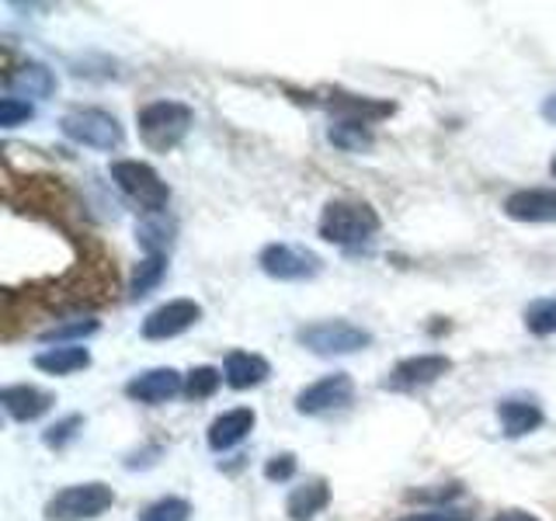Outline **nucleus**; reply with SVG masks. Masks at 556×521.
<instances>
[{"label": "nucleus", "instance_id": "7c9ffc66", "mask_svg": "<svg viewBox=\"0 0 556 521\" xmlns=\"http://www.w3.org/2000/svg\"><path fill=\"white\" fill-rule=\"evenodd\" d=\"M400 521H469L466 511H452V508H434V511H417V514H407Z\"/></svg>", "mask_w": 556, "mask_h": 521}, {"label": "nucleus", "instance_id": "bb28decb", "mask_svg": "<svg viewBox=\"0 0 556 521\" xmlns=\"http://www.w3.org/2000/svg\"><path fill=\"white\" fill-rule=\"evenodd\" d=\"M188 514H191V504L188 500H181V497H164V500L150 504L139 521H188Z\"/></svg>", "mask_w": 556, "mask_h": 521}, {"label": "nucleus", "instance_id": "a878e982", "mask_svg": "<svg viewBox=\"0 0 556 521\" xmlns=\"http://www.w3.org/2000/svg\"><path fill=\"white\" fill-rule=\"evenodd\" d=\"M136 237H139V243H143V247H147L150 254H164V247L170 243V223H164L161 213H156L153 219L139 223Z\"/></svg>", "mask_w": 556, "mask_h": 521}, {"label": "nucleus", "instance_id": "aec40b11", "mask_svg": "<svg viewBox=\"0 0 556 521\" xmlns=\"http://www.w3.org/2000/svg\"><path fill=\"white\" fill-rule=\"evenodd\" d=\"M330 109L341 115V122H362V126H369V122H376V118L393 115L390 101H372V98H355V94H334Z\"/></svg>", "mask_w": 556, "mask_h": 521}, {"label": "nucleus", "instance_id": "2eb2a0df", "mask_svg": "<svg viewBox=\"0 0 556 521\" xmlns=\"http://www.w3.org/2000/svg\"><path fill=\"white\" fill-rule=\"evenodd\" d=\"M271 376V365L254 352H230L223 365V379L230 390H254Z\"/></svg>", "mask_w": 556, "mask_h": 521}, {"label": "nucleus", "instance_id": "cd10ccee", "mask_svg": "<svg viewBox=\"0 0 556 521\" xmlns=\"http://www.w3.org/2000/svg\"><path fill=\"white\" fill-rule=\"evenodd\" d=\"M77 428H84V417H80V414H70V417H63V421H56L52 428H46L42 442H46L49 448H63V445L77 434Z\"/></svg>", "mask_w": 556, "mask_h": 521}, {"label": "nucleus", "instance_id": "c756f323", "mask_svg": "<svg viewBox=\"0 0 556 521\" xmlns=\"http://www.w3.org/2000/svg\"><path fill=\"white\" fill-rule=\"evenodd\" d=\"M292 476H295V456H292V452H282V456H275L265 466V480H271V483H286Z\"/></svg>", "mask_w": 556, "mask_h": 521}, {"label": "nucleus", "instance_id": "5701e85b", "mask_svg": "<svg viewBox=\"0 0 556 521\" xmlns=\"http://www.w3.org/2000/svg\"><path fill=\"white\" fill-rule=\"evenodd\" d=\"M219 382H223L219 369H213V365H199V369H191L185 376V396L188 399H205V396H213L219 390Z\"/></svg>", "mask_w": 556, "mask_h": 521}, {"label": "nucleus", "instance_id": "4be33fe9", "mask_svg": "<svg viewBox=\"0 0 556 521\" xmlns=\"http://www.w3.org/2000/svg\"><path fill=\"white\" fill-rule=\"evenodd\" d=\"M526 327L535 338L556 334V295H546V300H535L526 306Z\"/></svg>", "mask_w": 556, "mask_h": 521}, {"label": "nucleus", "instance_id": "0eeeda50", "mask_svg": "<svg viewBox=\"0 0 556 521\" xmlns=\"http://www.w3.org/2000/svg\"><path fill=\"white\" fill-rule=\"evenodd\" d=\"M257 265L278 282H306V278L320 275V257L306 247H295V243H268L261 251Z\"/></svg>", "mask_w": 556, "mask_h": 521}, {"label": "nucleus", "instance_id": "1a4fd4ad", "mask_svg": "<svg viewBox=\"0 0 556 521\" xmlns=\"http://www.w3.org/2000/svg\"><path fill=\"white\" fill-rule=\"evenodd\" d=\"M355 396V382L348 372H330L324 379H317L313 386H306L300 396H295V410L306 414V417H317L327 410H341L352 404Z\"/></svg>", "mask_w": 556, "mask_h": 521}, {"label": "nucleus", "instance_id": "c85d7f7f", "mask_svg": "<svg viewBox=\"0 0 556 521\" xmlns=\"http://www.w3.org/2000/svg\"><path fill=\"white\" fill-rule=\"evenodd\" d=\"M35 115V109L28 101L22 98H0V126L4 129H14V126H22V122H28Z\"/></svg>", "mask_w": 556, "mask_h": 521}, {"label": "nucleus", "instance_id": "f3484780", "mask_svg": "<svg viewBox=\"0 0 556 521\" xmlns=\"http://www.w3.org/2000/svg\"><path fill=\"white\" fill-rule=\"evenodd\" d=\"M497 417H501V428L508 439L532 434L539 424H543V410H539V404H532V399H501Z\"/></svg>", "mask_w": 556, "mask_h": 521}, {"label": "nucleus", "instance_id": "6ab92c4d", "mask_svg": "<svg viewBox=\"0 0 556 521\" xmlns=\"http://www.w3.org/2000/svg\"><path fill=\"white\" fill-rule=\"evenodd\" d=\"M330 504V491L324 480H309L303 486H292V494L286 500V514L292 521H313Z\"/></svg>", "mask_w": 556, "mask_h": 521}, {"label": "nucleus", "instance_id": "f03ea898", "mask_svg": "<svg viewBox=\"0 0 556 521\" xmlns=\"http://www.w3.org/2000/svg\"><path fill=\"white\" fill-rule=\"evenodd\" d=\"M191 109L185 101H153L147 109H139L136 122H139V136L143 143L156 153H167L181 143L191 129Z\"/></svg>", "mask_w": 556, "mask_h": 521}, {"label": "nucleus", "instance_id": "7ed1b4c3", "mask_svg": "<svg viewBox=\"0 0 556 521\" xmlns=\"http://www.w3.org/2000/svg\"><path fill=\"white\" fill-rule=\"evenodd\" d=\"M112 181L122 188V195L132 199L150 216L164 213L167 202H170L167 181L150 164H143V161H115L112 164Z\"/></svg>", "mask_w": 556, "mask_h": 521}, {"label": "nucleus", "instance_id": "6e6552de", "mask_svg": "<svg viewBox=\"0 0 556 521\" xmlns=\"http://www.w3.org/2000/svg\"><path fill=\"white\" fill-rule=\"evenodd\" d=\"M448 372H452V361L445 355H414L393 365V372L382 379V390L414 393V390L431 386V382H439Z\"/></svg>", "mask_w": 556, "mask_h": 521}, {"label": "nucleus", "instance_id": "a211bd4d", "mask_svg": "<svg viewBox=\"0 0 556 521\" xmlns=\"http://www.w3.org/2000/svg\"><path fill=\"white\" fill-rule=\"evenodd\" d=\"M91 365V352L80 344H63V347H46L35 355V369H42L49 376H74Z\"/></svg>", "mask_w": 556, "mask_h": 521}, {"label": "nucleus", "instance_id": "412c9836", "mask_svg": "<svg viewBox=\"0 0 556 521\" xmlns=\"http://www.w3.org/2000/svg\"><path fill=\"white\" fill-rule=\"evenodd\" d=\"M164 275H167V254H147L132 271L129 295L132 300H143V295H150L156 285L164 282Z\"/></svg>", "mask_w": 556, "mask_h": 521}, {"label": "nucleus", "instance_id": "4468645a", "mask_svg": "<svg viewBox=\"0 0 556 521\" xmlns=\"http://www.w3.org/2000/svg\"><path fill=\"white\" fill-rule=\"evenodd\" d=\"M254 421H257V417H254L251 407H237V410L219 414L216 421L208 424V448H213V452H226V448L240 445L254 431Z\"/></svg>", "mask_w": 556, "mask_h": 521}, {"label": "nucleus", "instance_id": "9d476101", "mask_svg": "<svg viewBox=\"0 0 556 521\" xmlns=\"http://www.w3.org/2000/svg\"><path fill=\"white\" fill-rule=\"evenodd\" d=\"M202 320V306L195 300H170L164 306H156L150 317L143 320V338L147 341H170L185 334Z\"/></svg>", "mask_w": 556, "mask_h": 521}, {"label": "nucleus", "instance_id": "473e14b6", "mask_svg": "<svg viewBox=\"0 0 556 521\" xmlns=\"http://www.w3.org/2000/svg\"><path fill=\"white\" fill-rule=\"evenodd\" d=\"M543 118L546 122H556V91L543 101Z\"/></svg>", "mask_w": 556, "mask_h": 521}, {"label": "nucleus", "instance_id": "20e7f679", "mask_svg": "<svg viewBox=\"0 0 556 521\" xmlns=\"http://www.w3.org/2000/svg\"><path fill=\"white\" fill-rule=\"evenodd\" d=\"M115 504L112 486L104 483H74L63 486L56 497L46 504V521H91Z\"/></svg>", "mask_w": 556, "mask_h": 521}, {"label": "nucleus", "instance_id": "2f4dec72", "mask_svg": "<svg viewBox=\"0 0 556 521\" xmlns=\"http://www.w3.org/2000/svg\"><path fill=\"white\" fill-rule=\"evenodd\" d=\"M494 521H539V518L529 514V511H504V514H497Z\"/></svg>", "mask_w": 556, "mask_h": 521}, {"label": "nucleus", "instance_id": "dca6fc26", "mask_svg": "<svg viewBox=\"0 0 556 521\" xmlns=\"http://www.w3.org/2000/svg\"><path fill=\"white\" fill-rule=\"evenodd\" d=\"M56 91V77L42 63H25L8 74V98H49Z\"/></svg>", "mask_w": 556, "mask_h": 521}, {"label": "nucleus", "instance_id": "b1692460", "mask_svg": "<svg viewBox=\"0 0 556 521\" xmlns=\"http://www.w3.org/2000/svg\"><path fill=\"white\" fill-rule=\"evenodd\" d=\"M330 143L341 150H365L372 143V136H369V126H362V122H338V126L330 129Z\"/></svg>", "mask_w": 556, "mask_h": 521}, {"label": "nucleus", "instance_id": "f8f14e48", "mask_svg": "<svg viewBox=\"0 0 556 521\" xmlns=\"http://www.w3.org/2000/svg\"><path fill=\"white\" fill-rule=\"evenodd\" d=\"M178 393H185V376L174 372V369H150L143 376L129 379L126 386V396L136 399V404H167V399H174Z\"/></svg>", "mask_w": 556, "mask_h": 521}, {"label": "nucleus", "instance_id": "393cba45", "mask_svg": "<svg viewBox=\"0 0 556 521\" xmlns=\"http://www.w3.org/2000/svg\"><path fill=\"white\" fill-rule=\"evenodd\" d=\"M91 334H98V320H74V323H63V327L42 330L39 341L63 347L66 341H84V338H91Z\"/></svg>", "mask_w": 556, "mask_h": 521}, {"label": "nucleus", "instance_id": "ddd939ff", "mask_svg": "<svg viewBox=\"0 0 556 521\" xmlns=\"http://www.w3.org/2000/svg\"><path fill=\"white\" fill-rule=\"evenodd\" d=\"M0 404H4L8 417L17 424H28V421H39V417L56 404L52 393L39 390V386H8L0 393Z\"/></svg>", "mask_w": 556, "mask_h": 521}, {"label": "nucleus", "instance_id": "423d86ee", "mask_svg": "<svg viewBox=\"0 0 556 521\" xmlns=\"http://www.w3.org/2000/svg\"><path fill=\"white\" fill-rule=\"evenodd\" d=\"M60 129L66 139H74L80 147H91V150H118L126 132H122L118 118L101 112V109H77L63 115Z\"/></svg>", "mask_w": 556, "mask_h": 521}, {"label": "nucleus", "instance_id": "39448f33", "mask_svg": "<svg viewBox=\"0 0 556 521\" xmlns=\"http://www.w3.org/2000/svg\"><path fill=\"white\" fill-rule=\"evenodd\" d=\"M300 344L309 347L313 355H355L362 347L372 344V334L369 330H362L358 323H348V320H320V323H309L303 327L300 334Z\"/></svg>", "mask_w": 556, "mask_h": 521}, {"label": "nucleus", "instance_id": "9b49d317", "mask_svg": "<svg viewBox=\"0 0 556 521\" xmlns=\"http://www.w3.org/2000/svg\"><path fill=\"white\" fill-rule=\"evenodd\" d=\"M504 216L515 223H556V188H521L504 199Z\"/></svg>", "mask_w": 556, "mask_h": 521}, {"label": "nucleus", "instance_id": "f257e3e1", "mask_svg": "<svg viewBox=\"0 0 556 521\" xmlns=\"http://www.w3.org/2000/svg\"><path fill=\"white\" fill-rule=\"evenodd\" d=\"M376 233H379V216L372 205L355 202V199H334L324 205L320 237L327 243H334V247L358 251L365 243H372Z\"/></svg>", "mask_w": 556, "mask_h": 521}, {"label": "nucleus", "instance_id": "72a5a7b5", "mask_svg": "<svg viewBox=\"0 0 556 521\" xmlns=\"http://www.w3.org/2000/svg\"><path fill=\"white\" fill-rule=\"evenodd\" d=\"M549 174H553V178H556V153H553V161H549Z\"/></svg>", "mask_w": 556, "mask_h": 521}]
</instances>
